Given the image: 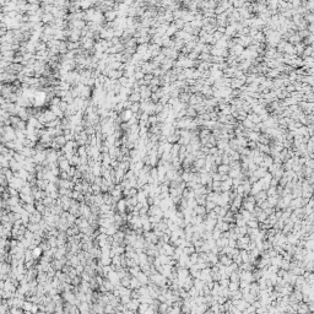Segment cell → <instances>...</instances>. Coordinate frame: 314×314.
Here are the masks:
<instances>
[{"label": "cell", "mask_w": 314, "mask_h": 314, "mask_svg": "<svg viewBox=\"0 0 314 314\" xmlns=\"http://www.w3.org/2000/svg\"><path fill=\"white\" fill-rule=\"evenodd\" d=\"M33 159H34V162H36L37 164L41 163L42 164L45 159H47V151L43 150V151H37V153L33 156Z\"/></svg>", "instance_id": "cell-1"}, {"label": "cell", "mask_w": 314, "mask_h": 314, "mask_svg": "<svg viewBox=\"0 0 314 314\" xmlns=\"http://www.w3.org/2000/svg\"><path fill=\"white\" fill-rule=\"evenodd\" d=\"M42 218H43V214H41L37 210L32 212V214H29V222H32V223H39L42 221Z\"/></svg>", "instance_id": "cell-2"}, {"label": "cell", "mask_w": 314, "mask_h": 314, "mask_svg": "<svg viewBox=\"0 0 314 314\" xmlns=\"http://www.w3.org/2000/svg\"><path fill=\"white\" fill-rule=\"evenodd\" d=\"M117 212H120V214H123V212H128V204H127V199H120L119 201H118V204H117Z\"/></svg>", "instance_id": "cell-3"}, {"label": "cell", "mask_w": 314, "mask_h": 314, "mask_svg": "<svg viewBox=\"0 0 314 314\" xmlns=\"http://www.w3.org/2000/svg\"><path fill=\"white\" fill-rule=\"evenodd\" d=\"M138 280L140 281V283L143 286H147L149 285V281H150V276L147 275V274H145V272H143V271H140L139 274H138Z\"/></svg>", "instance_id": "cell-4"}, {"label": "cell", "mask_w": 314, "mask_h": 314, "mask_svg": "<svg viewBox=\"0 0 314 314\" xmlns=\"http://www.w3.org/2000/svg\"><path fill=\"white\" fill-rule=\"evenodd\" d=\"M62 296H63V298H64L65 302H71V303H74L75 299H76V294L73 291H64Z\"/></svg>", "instance_id": "cell-5"}, {"label": "cell", "mask_w": 314, "mask_h": 314, "mask_svg": "<svg viewBox=\"0 0 314 314\" xmlns=\"http://www.w3.org/2000/svg\"><path fill=\"white\" fill-rule=\"evenodd\" d=\"M141 286H143V285L140 283V281L138 280V277H136V276H131V277H130V288H131V290H138Z\"/></svg>", "instance_id": "cell-6"}, {"label": "cell", "mask_w": 314, "mask_h": 314, "mask_svg": "<svg viewBox=\"0 0 314 314\" xmlns=\"http://www.w3.org/2000/svg\"><path fill=\"white\" fill-rule=\"evenodd\" d=\"M59 163V168H60V171H69V168L71 167V164H70V161L68 158H65V159H63V161H60V162H58Z\"/></svg>", "instance_id": "cell-7"}, {"label": "cell", "mask_w": 314, "mask_h": 314, "mask_svg": "<svg viewBox=\"0 0 314 314\" xmlns=\"http://www.w3.org/2000/svg\"><path fill=\"white\" fill-rule=\"evenodd\" d=\"M32 253H33V258L36 259V260H39L41 257H42V254L44 253V250H43L42 248H41V245H39V247H36L34 249H32Z\"/></svg>", "instance_id": "cell-8"}, {"label": "cell", "mask_w": 314, "mask_h": 314, "mask_svg": "<svg viewBox=\"0 0 314 314\" xmlns=\"http://www.w3.org/2000/svg\"><path fill=\"white\" fill-rule=\"evenodd\" d=\"M49 184V180L48 179H38L37 180V187L39 189H42V190H45L47 187H48Z\"/></svg>", "instance_id": "cell-9"}, {"label": "cell", "mask_w": 314, "mask_h": 314, "mask_svg": "<svg viewBox=\"0 0 314 314\" xmlns=\"http://www.w3.org/2000/svg\"><path fill=\"white\" fill-rule=\"evenodd\" d=\"M34 205H36V210L39 211L41 214H44V211H45V205L43 204V200H41V201H36L34 203Z\"/></svg>", "instance_id": "cell-10"}, {"label": "cell", "mask_w": 314, "mask_h": 314, "mask_svg": "<svg viewBox=\"0 0 314 314\" xmlns=\"http://www.w3.org/2000/svg\"><path fill=\"white\" fill-rule=\"evenodd\" d=\"M54 141H57V143L59 144L62 146V149H63V146H65V144L68 143V140H66V138H65V136H63V135H59V136H55L54 138Z\"/></svg>", "instance_id": "cell-11"}, {"label": "cell", "mask_w": 314, "mask_h": 314, "mask_svg": "<svg viewBox=\"0 0 314 314\" xmlns=\"http://www.w3.org/2000/svg\"><path fill=\"white\" fill-rule=\"evenodd\" d=\"M129 274L131 275V276H138V274L141 271V268H140V265H136V266H133V268H129Z\"/></svg>", "instance_id": "cell-12"}, {"label": "cell", "mask_w": 314, "mask_h": 314, "mask_svg": "<svg viewBox=\"0 0 314 314\" xmlns=\"http://www.w3.org/2000/svg\"><path fill=\"white\" fill-rule=\"evenodd\" d=\"M23 209H25L26 211H28L29 214H32V212L36 211V205H34V204H28V203H25V204H23Z\"/></svg>", "instance_id": "cell-13"}, {"label": "cell", "mask_w": 314, "mask_h": 314, "mask_svg": "<svg viewBox=\"0 0 314 314\" xmlns=\"http://www.w3.org/2000/svg\"><path fill=\"white\" fill-rule=\"evenodd\" d=\"M69 161H70V164H71V166H79L80 164V156L78 155V153H75V155L69 159Z\"/></svg>", "instance_id": "cell-14"}, {"label": "cell", "mask_w": 314, "mask_h": 314, "mask_svg": "<svg viewBox=\"0 0 314 314\" xmlns=\"http://www.w3.org/2000/svg\"><path fill=\"white\" fill-rule=\"evenodd\" d=\"M78 155H79L80 157H82V156H88V155H87V149H86V146H85V145L79 146V149H78Z\"/></svg>", "instance_id": "cell-15"}, {"label": "cell", "mask_w": 314, "mask_h": 314, "mask_svg": "<svg viewBox=\"0 0 314 314\" xmlns=\"http://www.w3.org/2000/svg\"><path fill=\"white\" fill-rule=\"evenodd\" d=\"M91 187H92V193H93V194H99V193H102V188H101V185L96 184V183L91 184Z\"/></svg>", "instance_id": "cell-16"}, {"label": "cell", "mask_w": 314, "mask_h": 314, "mask_svg": "<svg viewBox=\"0 0 314 314\" xmlns=\"http://www.w3.org/2000/svg\"><path fill=\"white\" fill-rule=\"evenodd\" d=\"M118 229H119V228L115 227L114 224H112V226H109V227L107 228V234H108V236H113V234L117 232Z\"/></svg>", "instance_id": "cell-17"}, {"label": "cell", "mask_w": 314, "mask_h": 314, "mask_svg": "<svg viewBox=\"0 0 314 314\" xmlns=\"http://www.w3.org/2000/svg\"><path fill=\"white\" fill-rule=\"evenodd\" d=\"M149 303H140V306H139V312H141V313H146V311H147V308H149Z\"/></svg>", "instance_id": "cell-18"}, {"label": "cell", "mask_w": 314, "mask_h": 314, "mask_svg": "<svg viewBox=\"0 0 314 314\" xmlns=\"http://www.w3.org/2000/svg\"><path fill=\"white\" fill-rule=\"evenodd\" d=\"M140 97H141V94L139 93H133L131 96H130V102H138V101H140Z\"/></svg>", "instance_id": "cell-19"}, {"label": "cell", "mask_w": 314, "mask_h": 314, "mask_svg": "<svg viewBox=\"0 0 314 314\" xmlns=\"http://www.w3.org/2000/svg\"><path fill=\"white\" fill-rule=\"evenodd\" d=\"M228 169H229V168H228V166H227V164H226V166L222 164V166H220V167H218V172H220L221 174H226L227 172H228Z\"/></svg>", "instance_id": "cell-20"}, {"label": "cell", "mask_w": 314, "mask_h": 314, "mask_svg": "<svg viewBox=\"0 0 314 314\" xmlns=\"http://www.w3.org/2000/svg\"><path fill=\"white\" fill-rule=\"evenodd\" d=\"M205 211H206V210H205V207H204V206H201V205H200V206H198V205L195 206V212H197V214L203 215V214H205Z\"/></svg>", "instance_id": "cell-21"}, {"label": "cell", "mask_w": 314, "mask_h": 314, "mask_svg": "<svg viewBox=\"0 0 314 314\" xmlns=\"http://www.w3.org/2000/svg\"><path fill=\"white\" fill-rule=\"evenodd\" d=\"M221 262H222L223 264H226L227 266H229L231 264H232V260H231L229 258H227V257H222V258H221Z\"/></svg>", "instance_id": "cell-22"}, {"label": "cell", "mask_w": 314, "mask_h": 314, "mask_svg": "<svg viewBox=\"0 0 314 314\" xmlns=\"http://www.w3.org/2000/svg\"><path fill=\"white\" fill-rule=\"evenodd\" d=\"M74 190H78V192H81L82 193V180L76 183L75 187H74Z\"/></svg>", "instance_id": "cell-23"}]
</instances>
